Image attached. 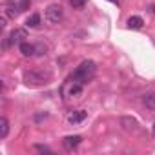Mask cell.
I'll return each instance as SVG.
<instances>
[{"label": "cell", "instance_id": "6da1fadb", "mask_svg": "<svg viewBox=\"0 0 155 155\" xmlns=\"http://www.w3.org/2000/svg\"><path fill=\"white\" fill-rule=\"evenodd\" d=\"M95 73H97V64L93 60H84V62H81L79 66H77V69L73 71V75L69 77V79L86 84L95 77Z\"/></svg>", "mask_w": 155, "mask_h": 155}, {"label": "cell", "instance_id": "7a4b0ae2", "mask_svg": "<svg viewBox=\"0 0 155 155\" xmlns=\"http://www.w3.org/2000/svg\"><path fill=\"white\" fill-rule=\"evenodd\" d=\"M51 81V73L49 71H42V69H33V71H26L24 73V84L29 88H37V86H44Z\"/></svg>", "mask_w": 155, "mask_h": 155}, {"label": "cell", "instance_id": "3957f363", "mask_svg": "<svg viewBox=\"0 0 155 155\" xmlns=\"http://www.w3.org/2000/svg\"><path fill=\"white\" fill-rule=\"evenodd\" d=\"M44 17L49 24H58L64 18V9H62L60 4H49L44 11Z\"/></svg>", "mask_w": 155, "mask_h": 155}, {"label": "cell", "instance_id": "277c9868", "mask_svg": "<svg viewBox=\"0 0 155 155\" xmlns=\"http://www.w3.org/2000/svg\"><path fill=\"white\" fill-rule=\"evenodd\" d=\"M84 84L82 82H77V81H68V84L64 86V97L66 99H79L81 95H82V91H84V88H82Z\"/></svg>", "mask_w": 155, "mask_h": 155}, {"label": "cell", "instance_id": "5b68a950", "mask_svg": "<svg viewBox=\"0 0 155 155\" xmlns=\"http://www.w3.org/2000/svg\"><path fill=\"white\" fill-rule=\"evenodd\" d=\"M26 37H28L26 29H22V28H18V29H13V31L9 33V37L4 40V48H8L9 44H20V42H22V38H26Z\"/></svg>", "mask_w": 155, "mask_h": 155}, {"label": "cell", "instance_id": "8992f818", "mask_svg": "<svg viewBox=\"0 0 155 155\" xmlns=\"http://www.w3.org/2000/svg\"><path fill=\"white\" fill-rule=\"evenodd\" d=\"M88 119V111H84V110H75V111H69L68 113V122L69 124H81V122H84Z\"/></svg>", "mask_w": 155, "mask_h": 155}, {"label": "cell", "instance_id": "52a82bcc", "mask_svg": "<svg viewBox=\"0 0 155 155\" xmlns=\"http://www.w3.org/2000/svg\"><path fill=\"white\" fill-rule=\"evenodd\" d=\"M81 142H82V137H81V135H68V137L62 139V146H64L68 151H73Z\"/></svg>", "mask_w": 155, "mask_h": 155}, {"label": "cell", "instance_id": "ba28073f", "mask_svg": "<svg viewBox=\"0 0 155 155\" xmlns=\"http://www.w3.org/2000/svg\"><path fill=\"white\" fill-rule=\"evenodd\" d=\"M120 126H122V130H126V131H135L137 130V126H139V122H137V119H133V117H120Z\"/></svg>", "mask_w": 155, "mask_h": 155}, {"label": "cell", "instance_id": "9c48e42d", "mask_svg": "<svg viewBox=\"0 0 155 155\" xmlns=\"http://www.w3.org/2000/svg\"><path fill=\"white\" fill-rule=\"evenodd\" d=\"M18 49H20V53H22L24 57H33V55H37L35 44H29V42H20Z\"/></svg>", "mask_w": 155, "mask_h": 155}, {"label": "cell", "instance_id": "30bf717a", "mask_svg": "<svg viewBox=\"0 0 155 155\" xmlns=\"http://www.w3.org/2000/svg\"><path fill=\"white\" fill-rule=\"evenodd\" d=\"M18 13H20L18 2H9V4L6 6V9H4V15H6L8 18H15V17H17Z\"/></svg>", "mask_w": 155, "mask_h": 155}, {"label": "cell", "instance_id": "8fae6325", "mask_svg": "<svg viewBox=\"0 0 155 155\" xmlns=\"http://www.w3.org/2000/svg\"><path fill=\"white\" fill-rule=\"evenodd\" d=\"M142 104H144L148 110L155 111V91H148V93H144V95H142Z\"/></svg>", "mask_w": 155, "mask_h": 155}, {"label": "cell", "instance_id": "7c38bea8", "mask_svg": "<svg viewBox=\"0 0 155 155\" xmlns=\"http://www.w3.org/2000/svg\"><path fill=\"white\" fill-rule=\"evenodd\" d=\"M144 26V20H142V17H139V15H133V17H130L128 18V28L130 29H140Z\"/></svg>", "mask_w": 155, "mask_h": 155}, {"label": "cell", "instance_id": "4fadbf2b", "mask_svg": "<svg viewBox=\"0 0 155 155\" xmlns=\"http://www.w3.org/2000/svg\"><path fill=\"white\" fill-rule=\"evenodd\" d=\"M8 133H9V120L6 115H2L0 117V139H6Z\"/></svg>", "mask_w": 155, "mask_h": 155}, {"label": "cell", "instance_id": "5bb4252c", "mask_svg": "<svg viewBox=\"0 0 155 155\" xmlns=\"http://www.w3.org/2000/svg\"><path fill=\"white\" fill-rule=\"evenodd\" d=\"M26 26H28V28H38V26H40V15H38V13H31V15L26 18Z\"/></svg>", "mask_w": 155, "mask_h": 155}, {"label": "cell", "instance_id": "9a60e30c", "mask_svg": "<svg viewBox=\"0 0 155 155\" xmlns=\"http://www.w3.org/2000/svg\"><path fill=\"white\" fill-rule=\"evenodd\" d=\"M69 4L75 8V9H82L86 6V0H69Z\"/></svg>", "mask_w": 155, "mask_h": 155}, {"label": "cell", "instance_id": "2e32d148", "mask_svg": "<svg viewBox=\"0 0 155 155\" xmlns=\"http://www.w3.org/2000/svg\"><path fill=\"white\" fill-rule=\"evenodd\" d=\"M35 150H37V151H40V153H53V150H51V148L42 146V144H35Z\"/></svg>", "mask_w": 155, "mask_h": 155}, {"label": "cell", "instance_id": "e0dca14e", "mask_svg": "<svg viewBox=\"0 0 155 155\" xmlns=\"http://www.w3.org/2000/svg\"><path fill=\"white\" fill-rule=\"evenodd\" d=\"M29 6H31V0H20V2H18V8H20V11H26Z\"/></svg>", "mask_w": 155, "mask_h": 155}, {"label": "cell", "instance_id": "ac0fdd59", "mask_svg": "<svg viewBox=\"0 0 155 155\" xmlns=\"http://www.w3.org/2000/svg\"><path fill=\"white\" fill-rule=\"evenodd\" d=\"M35 48H37V55H46V46H42V44H37Z\"/></svg>", "mask_w": 155, "mask_h": 155}, {"label": "cell", "instance_id": "d6986e66", "mask_svg": "<svg viewBox=\"0 0 155 155\" xmlns=\"http://www.w3.org/2000/svg\"><path fill=\"white\" fill-rule=\"evenodd\" d=\"M151 133H153V137H155V122H153V126H151Z\"/></svg>", "mask_w": 155, "mask_h": 155}, {"label": "cell", "instance_id": "ffe728a7", "mask_svg": "<svg viewBox=\"0 0 155 155\" xmlns=\"http://www.w3.org/2000/svg\"><path fill=\"white\" fill-rule=\"evenodd\" d=\"M150 11H151V13H155V6H150Z\"/></svg>", "mask_w": 155, "mask_h": 155}]
</instances>
